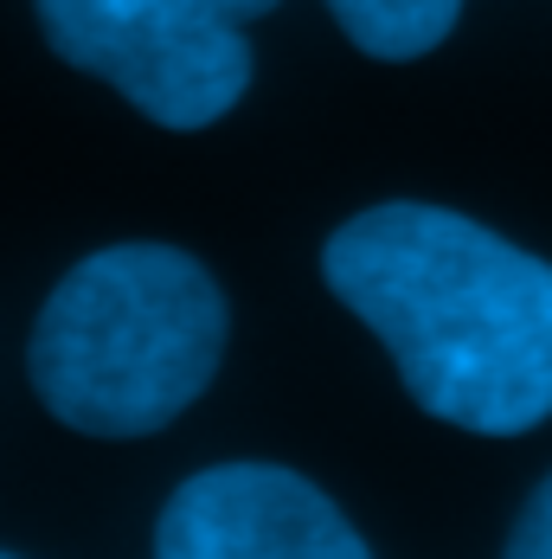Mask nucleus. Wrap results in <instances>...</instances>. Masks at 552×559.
<instances>
[{
  "instance_id": "obj_1",
  "label": "nucleus",
  "mask_w": 552,
  "mask_h": 559,
  "mask_svg": "<svg viewBox=\"0 0 552 559\" xmlns=\"http://www.w3.org/2000/svg\"><path fill=\"white\" fill-rule=\"evenodd\" d=\"M322 277L392 347L431 418L482 438L552 418V264L533 251L463 213L392 200L334 231Z\"/></svg>"
},
{
  "instance_id": "obj_2",
  "label": "nucleus",
  "mask_w": 552,
  "mask_h": 559,
  "mask_svg": "<svg viewBox=\"0 0 552 559\" xmlns=\"http://www.w3.org/2000/svg\"><path fill=\"white\" fill-rule=\"evenodd\" d=\"M225 296L173 245H110L58 283L26 347L33 392L84 438H148L213 386Z\"/></svg>"
},
{
  "instance_id": "obj_3",
  "label": "nucleus",
  "mask_w": 552,
  "mask_h": 559,
  "mask_svg": "<svg viewBox=\"0 0 552 559\" xmlns=\"http://www.w3.org/2000/svg\"><path fill=\"white\" fill-rule=\"evenodd\" d=\"M52 52L161 129H206L251 91V20L276 0H33Z\"/></svg>"
},
{
  "instance_id": "obj_4",
  "label": "nucleus",
  "mask_w": 552,
  "mask_h": 559,
  "mask_svg": "<svg viewBox=\"0 0 552 559\" xmlns=\"http://www.w3.org/2000/svg\"><path fill=\"white\" fill-rule=\"evenodd\" d=\"M161 559H367L353 521L283 463H219L187 476L155 521Z\"/></svg>"
},
{
  "instance_id": "obj_5",
  "label": "nucleus",
  "mask_w": 552,
  "mask_h": 559,
  "mask_svg": "<svg viewBox=\"0 0 552 559\" xmlns=\"http://www.w3.org/2000/svg\"><path fill=\"white\" fill-rule=\"evenodd\" d=\"M328 7L340 33L367 58H386V64H405V58H424L431 46H443V33L463 13V0H328Z\"/></svg>"
},
{
  "instance_id": "obj_6",
  "label": "nucleus",
  "mask_w": 552,
  "mask_h": 559,
  "mask_svg": "<svg viewBox=\"0 0 552 559\" xmlns=\"http://www.w3.org/2000/svg\"><path fill=\"white\" fill-rule=\"evenodd\" d=\"M507 554L514 559H552V476L520 502L514 514V534H507Z\"/></svg>"
}]
</instances>
